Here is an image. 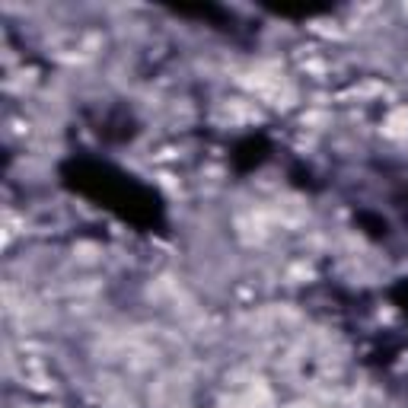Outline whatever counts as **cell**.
Masks as SVG:
<instances>
[{
	"label": "cell",
	"mask_w": 408,
	"mask_h": 408,
	"mask_svg": "<svg viewBox=\"0 0 408 408\" xmlns=\"http://www.w3.org/2000/svg\"><path fill=\"white\" fill-rule=\"evenodd\" d=\"M389 134H405L408 131V109H399V112L389 115V122H386Z\"/></svg>",
	"instance_id": "obj_1"
}]
</instances>
